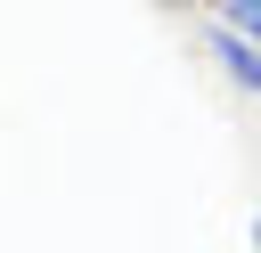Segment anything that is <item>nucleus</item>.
I'll use <instances>...</instances> for the list:
<instances>
[{
	"instance_id": "f03ea898",
	"label": "nucleus",
	"mask_w": 261,
	"mask_h": 253,
	"mask_svg": "<svg viewBox=\"0 0 261 253\" xmlns=\"http://www.w3.org/2000/svg\"><path fill=\"white\" fill-rule=\"evenodd\" d=\"M212 24H228V33L261 41V0H212Z\"/></svg>"
},
{
	"instance_id": "f257e3e1",
	"label": "nucleus",
	"mask_w": 261,
	"mask_h": 253,
	"mask_svg": "<svg viewBox=\"0 0 261 253\" xmlns=\"http://www.w3.org/2000/svg\"><path fill=\"white\" fill-rule=\"evenodd\" d=\"M204 57H212L245 98H261V41H245V33H228V24H204Z\"/></svg>"
},
{
	"instance_id": "7ed1b4c3",
	"label": "nucleus",
	"mask_w": 261,
	"mask_h": 253,
	"mask_svg": "<svg viewBox=\"0 0 261 253\" xmlns=\"http://www.w3.org/2000/svg\"><path fill=\"white\" fill-rule=\"evenodd\" d=\"M155 8H196V0H155Z\"/></svg>"
},
{
	"instance_id": "20e7f679",
	"label": "nucleus",
	"mask_w": 261,
	"mask_h": 253,
	"mask_svg": "<svg viewBox=\"0 0 261 253\" xmlns=\"http://www.w3.org/2000/svg\"><path fill=\"white\" fill-rule=\"evenodd\" d=\"M253 253H261V220H253Z\"/></svg>"
}]
</instances>
